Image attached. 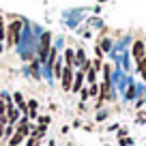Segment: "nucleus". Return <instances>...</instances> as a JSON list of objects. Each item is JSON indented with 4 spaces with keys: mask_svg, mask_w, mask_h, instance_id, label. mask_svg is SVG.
<instances>
[{
    "mask_svg": "<svg viewBox=\"0 0 146 146\" xmlns=\"http://www.w3.org/2000/svg\"><path fill=\"white\" fill-rule=\"evenodd\" d=\"M2 133H5V127H2V125H0V140H2Z\"/></svg>",
    "mask_w": 146,
    "mask_h": 146,
    "instance_id": "393cba45",
    "label": "nucleus"
},
{
    "mask_svg": "<svg viewBox=\"0 0 146 146\" xmlns=\"http://www.w3.org/2000/svg\"><path fill=\"white\" fill-rule=\"evenodd\" d=\"M137 69H140L142 73H146V54H144V58H142V62L137 64Z\"/></svg>",
    "mask_w": 146,
    "mask_h": 146,
    "instance_id": "412c9836",
    "label": "nucleus"
},
{
    "mask_svg": "<svg viewBox=\"0 0 146 146\" xmlns=\"http://www.w3.org/2000/svg\"><path fill=\"white\" fill-rule=\"evenodd\" d=\"M80 97H82V103H84V101H88V99H90V92H88V88H86V86H84L82 90H80Z\"/></svg>",
    "mask_w": 146,
    "mask_h": 146,
    "instance_id": "a211bd4d",
    "label": "nucleus"
},
{
    "mask_svg": "<svg viewBox=\"0 0 146 146\" xmlns=\"http://www.w3.org/2000/svg\"><path fill=\"white\" fill-rule=\"evenodd\" d=\"M19 30H22V22L19 19H15L13 24L7 26V43H9V47H13L19 41Z\"/></svg>",
    "mask_w": 146,
    "mask_h": 146,
    "instance_id": "f03ea898",
    "label": "nucleus"
},
{
    "mask_svg": "<svg viewBox=\"0 0 146 146\" xmlns=\"http://www.w3.org/2000/svg\"><path fill=\"white\" fill-rule=\"evenodd\" d=\"M73 78H75V69L73 67H62V73H60V88H62L64 92H71Z\"/></svg>",
    "mask_w": 146,
    "mask_h": 146,
    "instance_id": "f257e3e1",
    "label": "nucleus"
},
{
    "mask_svg": "<svg viewBox=\"0 0 146 146\" xmlns=\"http://www.w3.org/2000/svg\"><path fill=\"white\" fill-rule=\"evenodd\" d=\"M133 58H135V62L140 64L142 62V58H144V54H146V45H144V41H140V39H137V41H133Z\"/></svg>",
    "mask_w": 146,
    "mask_h": 146,
    "instance_id": "423d86ee",
    "label": "nucleus"
},
{
    "mask_svg": "<svg viewBox=\"0 0 146 146\" xmlns=\"http://www.w3.org/2000/svg\"><path fill=\"white\" fill-rule=\"evenodd\" d=\"M24 140H26V135H22L19 131H15V133H13V137H11L7 144H9V146H22V144H24Z\"/></svg>",
    "mask_w": 146,
    "mask_h": 146,
    "instance_id": "9d476101",
    "label": "nucleus"
},
{
    "mask_svg": "<svg viewBox=\"0 0 146 146\" xmlns=\"http://www.w3.org/2000/svg\"><path fill=\"white\" fill-rule=\"evenodd\" d=\"M52 67H54V78H58L60 80V73H62V67H64V60H54V64H52Z\"/></svg>",
    "mask_w": 146,
    "mask_h": 146,
    "instance_id": "f8f14e48",
    "label": "nucleus"
},
{
    "mask_svg": "<svg viewBox=\"0 0 146 146\" xmlns=\"http://www.w3.org/2000/svg\"><path fill=\"white\" fill-rule=\"evenodd\" d=\"M39 125H47V127H50V123H52V116H47V114H43V116H39Z\"/></svg>",
    "mask_w": 146,
    "mask_h": 146,
    "instance_id": "dca6fc26",
    "label": "nucleus"
},
{
    "mask_svg": "<svg viewBox=\"0 0 146 146\" xmlns=\"http://www.w3.org/2000/svg\"><path fill=\"white\" fill-rule=\"evenodd\" d=\"M26 103H28V110H36V105H39L36 99H30V101H26Z\"/></svg>",
    "mask_w": 146,
    "mask_h": 146,
    "instance_id": "5701e85b",
    "label": "nucleus"
},
{
    "mask_svg": "<svg viewBox=\"0 0 146 146\" xmlns=\"http://www.w3.org/2000/svg\"><path fill=\"white\" fill-rule=\"evenodd\" d=\"M45 133H47V125H36V127H35V131H32L30 135L35 137V140L39 142V144H41V140L45 137Z\"/></svg>",
    "mask_w": 146,
    "mask_h": 146,
    "instance_id": "0eeeda50",
    "label": "nucleus"
},
{
    "mask_svg": "<svg viewBox=\"0 0 146 146\" xmlns=\"http://www.w3.org/2000/svg\"><path fill=\"white\" fill-rule=\"evenodd\" d=\"M22 146H39V142H36L32 135H28L26 140H24V144H22Z\"/></svg>",
    "mask_w": 146,
    "mask_h": 146,
    "instance_id": "f3484780",
    "label": "nucleus"
},
{
    "mask_svg": "<svg viewBox=\"0 0 146 146\" xmlns=\"http://www.w3.org/2000/svg\"><path fill=\"white\" fill-rule=\"evenodd\" d=\"M88 92H90V99L92 97H99V84H90V86H88Z\"/></svg>",
    "mask_w": 146,
    "mask_h": 146,
    "instance_id": "2eb2a0df",
    "label": "nucleus"
},
{
    "mask_svg": "<svg viewBox=\"0 0 146 146\" xmlns=\"http://www.w3.org/2000/svg\"><path fill=\"white\" fill-rule=\"evenodd\" d=\"M84 82H86V75H84V71H75V78H73V86H71V92L73 95H80V90L84 88Z\"/></svg>",
    "mask_w": 146,
    "mask_h": 146,
    "instance_id": "20e7f679",
    "label": "nucleus"
},
{
    "mask_svg": "<svg viewBox=\"0 0 146 146\" xmlns=\"http://www.w3.org/2000/svg\"><path fill=\"white\" fill-rule=\"evenodd\" d=\"M13 133H15V125H5V133H2V140L9 142L11 137H13Z\"/></svg>",
    "mask_w": 146,
    "mask_h": 146,
    "instance_id": "ddd939ff",
    "label": "nucleus"
},
{
    "mask_svg": "<svg viewBox=\"0 0 146 146\" xmlns=\"http://www.w3.org/2000/svg\"><path fill=\"white\" fill-rule=\"evenodd\" d=\"M131 144H133L131 137H123V140H120V146H131Z\"/></svg>",
    "mask_w": 146,
    "mask_h": 146,
    "instance_id": "4be33fe9",
    "label": "nucleus"
},
{
    "mask_svg": "<svg viewBox=\"0 0 146 146\" xmlns=\"http://www.w3.org/2000/svg\"><path fill=\"white\" fill-rule=\"evenodd\" d=\"M19 118H22V112H19L13 105V101H11V103L7 105V120H9V125H17Z\"/></svg>",
    "mask_w": 146,
    "mask_h": 146,
    "instance_id": "39448f33",
    "label": "nucleus"
},
{
    "mask_svg": "<svg viewBox=\"0 0 146 146\" xmlns=\"http://www.w3.org/2000/svg\"><path fill=\"white\" fill-rule=\"evenodd\" d=\"M64 67H73L75 69V52L69 47V50H64Z\"/></svg>",
    "mask_w": 146,
    "mask_h": 146,
    "instance_id": "6e6552de",
    "label": "nucleus"
},
{
    "mask_svg": "<svg viewBox=\"0 0 146 146\" xmlns=\"http://www.w3.org/2000/svg\"><path fill=\"white\" fill-rule=\"evenodd\" d=\"M7 39V26H5V19L0 17V43Z\"/></svg>",
    "mask_w": 146,
    "mask_h": 146,
    "instance_id": "4468645a",
    "label": "nucleus"
},
{
    "mask_svg": "<svg viewBox=\"0 0 146 146\" xmlns=\"http://www.w3.org/2000/svg\"><path fill=\"white\" fill-rule=\"evenodd\" d=\"M103 82L110 84V64H105V67H103Z\"/></svg>",
    "mask_w": 146,
    "mask_h": 146,
    "instance_id": "6ab92c4d",
    "label": "nucleus"
},
{
    "mask_svg": "<svg viewBox=\"0 0 146 146\" xmlns=\"http://www.w3.org/2000/svg\"><path fill=\"white\" fill-rule=\"evenodd\" d=\"M127 133H129V131H127V129H120V131H118V137H120V140H123V137H125V135H127Z\"/></svg>",
    "mask_w": 146,
    "mask_h": 146,
    "instance_id": "b1692460",
    "label": "nucleus"
},
{
    "mask_svg": "<svg viewBox=\"0 0 146 146\" xmlns=\"http://www.w3.org/2000/svg\"><path fill=\"white\" fill-rule=\"evenodd\" d=\"M84 75H86V84H88V86H90V84H99V73H97L92 67L88 69V71L84 73Z\"/></svg>",
    "mask_w": 146,
    "mask_h": 146,
    "instance_id": "1a4fd4ad",
    "label": "nucleus"
},
{
    "mask_svg": "<svg viewBox=\"0 0 146 146\" xmlns=\"http://www.w3.org/2000/svg\"><path fill=\"white\" fill-rule=\"evenodd\" d=\"M105 118H108V112H103V110H101V112H97V116H95L97 123H99V120H105Z\"/></svg>",
    "mask_w": 146,
    "mask_h": 146,
    "instance_id": "aec40b11",
    "label": "nucleus"
},
{
    "mask_svg": "<svg viewBox=\"0 0 146 146\" xmlns=\"http://www.w3.org/2000/svg\"><path fill=\"white\" fill-rule=\"evenodd\" d=\"M86 60H88V58H86V54H84V50H82V47H80V50H75V67L80 69L84 62H86Z\"/></svg>",
    "mask_w": 146,
    "mask_h": 146,
    "instance_id": "9b49d317",
    "label": "nucleus"
},
{
    "mask_svg": "<svg viewBox=\"0 0 146 146\" xmlns=\"http://www.w3.org/2000/svg\"><path fill=\"white\" fill-rule=\"evenodd\" d=\"M50 41H52V35L45 32L41 36V45H39V60L41 62H47V52H50Z\"/></svg>",
    "mask_w": 146,
    "mask_h": 146,
    "instance_id": "7ed1b4c3",
    "label": "nucleus"
}]
</instances>
